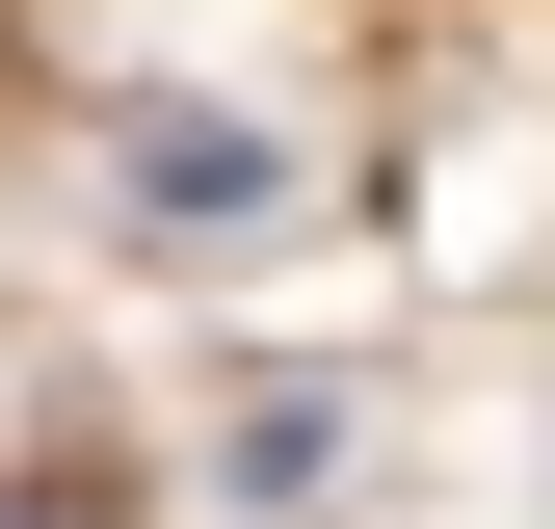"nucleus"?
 Here are the masks:
<instances>
[{
  "label": "nucleus",
  "instance_id": "nucleus-1",
  "mask_svg": "<svg viewBox=\"0 0 555 529\" xmlns=\"http://www.w3.org/2000/svg\"><path fill=\"white\" fill-rule=\"evenodd\" d=\"M132 212H159V238H264L292 159H264V132H132Z\"/></svg>",
  "mask_w": 555,
  "mask_h": 529
},
{
  "label": "nucleus",
  "instance_id": "nucleus-2",
  "mask_svg": "<svg viewBox=\"0 0 555 529\" xmlns=\"http://www.w3.org/2000/svg\"><path fill=\"white\" fill-rule=\"evenodd\" d=\"M0 529H80V503H0Z\"/></svg>",
  "mask_w": 555,
  "mask_h": 529
}]
</instances>
